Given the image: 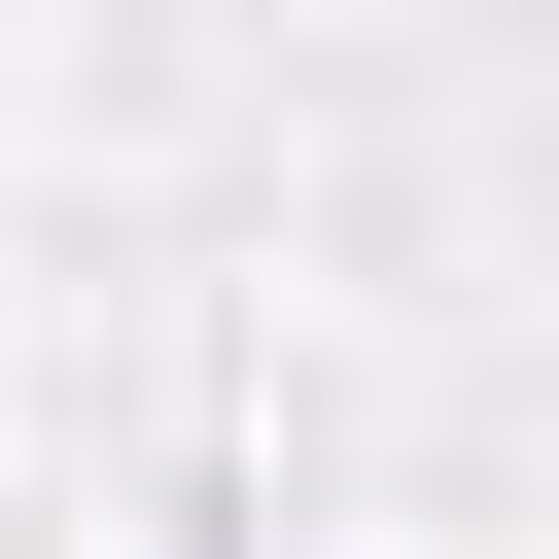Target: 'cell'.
Masks as SVG:
<instances>
[{"label":"cell","instance_id":"1","mask_svg":"<svg viewBox=\"0 0 559 559\" xmlns=\"http://www.w3.org/2000/svg\"><path fill=\"white\" fill-rule=\"evenodd\" d=\"M175 559H280V524H245V489H210V524H175Z\"/></svg>","mask_w":559,"mask_h":559}]
</instances>
